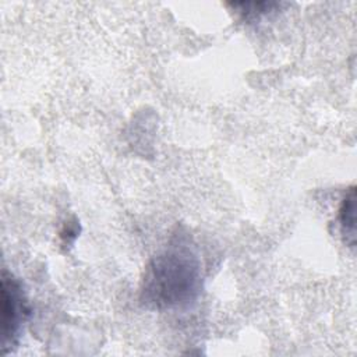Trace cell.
<instances>
[{
	"label": "cell",
	"instance_id": "6da1fadb",
	"mask_svg": "<svg viewBox=\"0 0 357 357\" xmlns=\"http://www.w3.org/2000/svg\"><path fill=\"white\" fill-rule=\"evenodd\" d=\"M201 284V265L195 252L180 241L169 245L148 265L141 300L153 308L181 307L192 301Z\"/></svg>",
	"mask_w": 357,
	"mask_h": 357
},
{
	"label": "cell",
	"instance_id": "7a4b0ae2",
	"mask_svg": "<svg viewBox=\"0 0 357 357\" xmlns=\"http://www.w3.org/2000/svg\"><path fill=\"white\" fill-rule=\"evenodd\" d=\"M28 305L22 289L13 275L3 271L1 275V324L4 335V350L14 344L21 325L28 315Z\"/></svg>",
	"mask_w": 357,
	"mask_h": 357
},
{
	"label": "cell",
	"instance_id": "3957f363",
	"mask_svg": "<svg viewBox=\"0 0 357 357\" xmlns=\"http://www.w3.org/2000/svg\"><path fill=\"white\" fill-rule=\"evenodd\" d=\"M340 230L350 247H354L356 241V190L351 187L346 194L339 209Z\"/></svg>",
	"mask_w": 357,
	"mask_h": 357
},
{
	"label": "cell",
	"instance_id": "277c9868",
	"mask_svg": "<svg viewBox=\"0 0 357 357\" xmlns=\"http://www.w3.org/2000/svg\"><path fill=\"white\" fill-rule=\"evenodd\" d=\"M229 6L233 7L237 13H240L247 20L257 18L279 7V4L273 1H240V3H229Z\"/></svg>",
	"mask_w": 357,
	"mask_h": 357
}]
</instances>
